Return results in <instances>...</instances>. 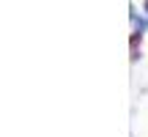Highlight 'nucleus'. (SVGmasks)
I'll return each mask as SVG.
<instances>
[{"label":"nucleus","instance_id":"1","mask_svg":"<svg viewBox=\"0 0 148 137\" xmlns=\"http://www.w3.org/2000/svg\"><path fill=\"white\" fill-rule=\"evenodd\" d=\"M145 11H148V0H145Z\"/></svg>","mask_w":148,"mask_h":137}]
</instances>
